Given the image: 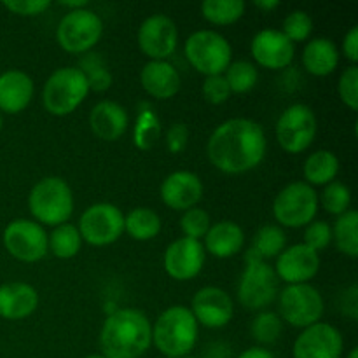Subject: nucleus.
Returning <instances> with one entry per match:
<instances>
[{
  "mask_svg": "<svg viewBox=\"0 0 358 358\" xmlns=\"http://www.w3.org/2000/svg\"><path fill=\"white\" fill-rule=\"evenodd\" d=\"M268 150L266 133L259 122L247 117L227 119L217 126L206 143L213 166L226 175H241L262 163Z\"/></svg>",
  "mask_w": 358,
  "mask_h": 358,
  "instance_id": "nucleus-1",
  "label": "nucleus"
},
{
  "mask_svg": "<svg viewBox=\"0 0 358 358\" xmlns=\"http://www.w3.org/2000/svg\"><path fill=\"white\" fill-rule=\"evenodd\" d=\"M152 345V325L138 310L122 308L105 318L100 346L107 358H140Z\"/></svg>",
  "mask_w": 358,
  "mask_h": 358,
  "instance_id": "nucleus-2",
  "label": "nucleus"
},
{
  "mask_svg": "<svg viewBox=\"0 0 358 358\" xmlns=\"http://www.w3.org/2000/svg\"><path fill=\"white\" fill-rule=\"evenodd\" d=\"M199 325L187 306H170L152 325V345L168 358H184L198 343Z\"/></svg>",
  "mask_w": 358,
  "mask_h": 358,
  "instance_id": "nucleus-3",
  "label": "nucleus"
},
{
  "mask_svg": "<svg viewBox=\"0 0 358 358\" xmlns=\"http://www.w3.org/2000/svg\"><path fill=\"white\" fill-rule=\"evenodd\" d=\"M28 208L41 226H62L69 222L73 212V194L62 177H45L31 187Z\"/></svg>",
  "mask_w": 358,
  "mask_h": 358,
  "instance_id": "nucleus-4",
  "label": "nucleus"
},
{
  "mask_svg": "<svg viewBox=\"0 0 358 358\" xmlns=\"http://www.w3.org/2000/svg\"><path fill=\"white\" fill-rule=\"evenodd\" d=\"M90 86L77 66H62L48 77L42 90V103L56 117L72 114L86 100Z\"/></svg>",
  "mask_w": 358,
  "mask_h": 358,
  "instance_id": "nucleus-5",
  "label": "nucleus"
},
{
  "mask_svg": "<svg viewBox=\"0 0 358 358\" xmlns=\"http://www.w3.org/2000/svg\"><path fill=\"white\" fill-rule=\"evenodd\" d=\"M184 52L192 69L205 77L224 76L233 62L231 44L215 30H198L189 35Z\"/></svg>",
  "mask_w": 358,
  "mask_h": 358,
  "instance_id": "nucleus-6",
  "label": "nucleus"
},
{
  "mask_svg": "<svg viewBox=\"0 0 358 358\" xmlns=\"http://www.w3.org/2000/svg\"><path fill=\"white\" fill-rule=\"evenodd\" d=\"M278 276L273 266L248 252L245 269L238 283V299L241 306L252 311L268 308L278 296Z\"/></svg>",
  "mask_w": 358,
  "mask_h": 358,
  "instance_id": "nucleus-7",
  "label": "nucleus"
},
{
  "mask_svg": "<svg viewBox=\"0 0 358 358\" xmlns=\"http://www.w3.org/2000/svg\"><path fill=\"white\" fill-rule=\"evenodd\" d=\"M318 194L306 182H292L285 185L273 201V215L276 222L289 229H299L317 219Z\"/></svg>",
  "mask_w": 358,
  "mask_h": 358,
  "instance_id": "nucleus-8",
  "label": "nucleus"
},
{
  "mask_svg": "<svg viewBox=\"0 0 358 358\" xmlns=\"http://www.w3.org/2000/svg\"><path fill=\"white\" fill-rule=\"evenodd\" d=\"M103 35V21L90 7L69 10L59 20L56 28V41L59 48L72 55L91 51Z\"/></svg>",
  "mask_w": 358,
  "mask_h": 358,
  "instance_id": "nucleus-9",
  "label": "nucleus"
},
{
  "mask_svg": "<svg viewBox=\"0 0 358 358\" xmlns=\"http://www.w3.org/2000/svg\"><path fill=\"white\" fill-rule=\"evenodd\" d=\"M280 315L289 325L297 329H306L318 324L324 317V297L320 290L310 283L287 285L278 297Z\"/></svg>",
  "mask_w": 358,
  "mask_h": 358,
  "instance_id": "nucleus-10",
  "label": "nucleus"
},
{
  "mask_svg": "<svg viewBox=\"0 0 358 358\" xmlns=\"http://www.w3.org/2000/svg\"><path fill=\"white\" fill-rule=\"evenodd\" d=\"M318 131L315 112L304 103H294L282 112L276 122V140L289 154H301L313 143Z\"/></svg>",
  "mask_w": 358,
  "mask_h": 358,
  "instance_id": "nucleus-11",
  "label": "nucleus"
},
{
  "mask_svg": "<svg viewBox=\"0 0 358 358\" xmlns=\"http://www.w3.org/2000/svg\"><path fill=\"white\" fill-rule=\"evenodd\" d=\"M77 229L87 245L107 247L115 243L124 233V215L112 203H96L84 210Z\"/></svg>",
  "mask_w": 358,
  "mask_h": 358,
  "instance_id": "nucleus-12",
  "label": "nucleus"
},
{
  "mask_svg": "<svg viewBox=\"0 0 358 358\" xmlns=\"http://www.w3.org/2000/svg\"><path fill=\"white\" fill-rule=\"evenodd\" d=\"M2 241L9 255L21 262H37L49 252L48 233L41 224L30 219L10 220L2 234Z\"/></svg>",
  "mask_w": 358,
  "mask_h": 358,
  "instance_id": "nucleus-13",
  "label": "nucleus"
},
{
  "mask_svg": "<svg viewBox=\"0 0 358 358\" xmlns=\"http://www.w3.org/2000/svg\"><path fill=\"white\" fill-rule=\"evenodd\" d=\"M178 44L177 24L166 14H152L138 28V45L149 59H168Z\"/></svg>",
  "mask_w": 358,
  "mask_h": 358,
  "instance_id": "nucleus-14",
  "label": "nucleus"
},
{
  "mask_svg": "<svg viewBox=\"0 0 358 358\" xmlns=\"http://www.w3.org/2000/svg\"><path fill=\"white\" fill-rule=\"evenodd\" d=\"M345 350L343 336L334 325L318 322L303 329L294 341V358H341Z\"/></svg>",
  "mask_w": 358,
  "mask_h": 358,
  "instance_id": "nucleus-15",
  "label": "nucleus"
},
{
  "mask_svg": "<svg viewBox=\"0 0 358 358\" xmlns=\"http://www.w3.org/2000/svg\"><path fill=\"white\" fill-rule=\"evenodd\" d=\"M206 252L203 243L191 238H178L168 245L163 257L164 271L177 282L196 278L205 266Z\"/></svg>",
  "mask_w": 358,
  "mask_h": 358,
  "instance_id": "nucleus-16",
  "label": "nucleus"
},
{
  "mask_svg": "<svg viewBox=\"0 0 358 358\" xmlns=\"http://www.w3.org/2000/svg\"><path fill=\"white\" fill-rule=\"evenodd\" d=\"M191 313L198 325L206 329H222L233 320V299L226 290L219 287H203L194 294L191 303Z\"/></svg>",
  "mask_w": 358,
  "mask_h": 358,
  "instance_id": "nucleus-17",
  "label": "nucleus"
},
{
  "mask_svg": "<svg viewBox=\"0 0 358 358\" xmlns=\"http://www.w3.org/2000/svg\"><path fill=\"white\" fill-rule=\"evenodd\" d=\"M273 269L278 280L285 282L287 285L308 283L320 269V255L304 243L292 245L276 257V266Z\"/></svg>",
  "mask_w": 358,
  "mask_h": 358,
  "instance_id": "nucleus-18",
  "label": "nucleus"
},
{
  "mask_svg": "<svg viewBox=\"0 0 358 358\" xmlns=\"http://www.w3.org/2000/svg\"><path fill=\"white\" fill-rule=\"evenodd\" d=\"M250 52L255 63L262 69L282 70L292 63L296 56V44H292L280 30L266 28L254 35Z\"/></svg>",
  "mask_w": 358,
  "mask_h": 358,
  "instance_id": "nucleus-19",
  "label": "nucleus"
},
{
  "mask_svg": "<svg viewBox=\"0 0 358 358\" xmlns=\"http://www.w3.org/2000/svg\"><path fill=\"white\" fill-rule=\"evenodd\" d=\"M203 187L201 178L192 171H173L163 180L159 187L161 201L171 210H191L201 201Z\"/></svg>",
  "mask_w": 358,
  "mask_h": 358,
  "instance_id": "nucleus-20",
  "label": "nucleus"
},
{
  "mask_svg": "<svg viewBox=\"0 0 358 358\" xmlns=\"http://www.w3.org/2000/svg\"><path fill=\"white\" fill-rule=\"evenodd\" d=\"M143 91L156 100H170L180 91V73L168 59H149L140 72Z\"/></svg>",
  "mask_w": 358,
  "mask_h": 358,
  "instance_id": "nucleus-21",
  "label": "nucleus"
},
{
  "mask_svg": "<svg viewBox=\"0 0 358 358\" xmlns=\"http://www.w3.org/2000/svg\"><path fill=\"white\" fill-rule=\"evenodd\" d=\"M34 80L23 70L10 69L0 73V112L20 114L34 98Z\"/></svg>",
  "mask_w": 358,
  "mask_h": 358,
  "instance_id": "nucleus-22",
  "label": "nucleus"
},
{
  "mask_svg": "<svg viewBox=\"0 0 358 358\" xmlns=\"http://www.w3.org/2000/svg\"><path fill=\"white\" fill-rule=\"evenodd\" d=\"M129 126L128 112L122 105L115 101L103 100L98 101L90 112V128L93 135H96L105 142H115L126 133Z\"/></svg>",
  "mask_w": 358,
  "mask_h": 358,
  "instance_id": "nucleus-23",
  "label": "nucleus"
},
{
  "mask_svg": "<svg viewBox=\"0 0 358 358\" xmlns=\"http://www.w3.org/2000/svg\"><path fill=\"white\" fill-rule=\"evenodd\" d=\"M38 306V294L30 283L9 282L0 285V318L23 320Z\"/></svg>",
  "mask_w": 358,
  "mask_h": 358,
  "instance_id": "nucleus-24",
  "label": "nucleus"
},
{
  "mask_svg": "<svg viewBox=\"0 0 358 358\" xmlns=\"http://www.w3.org/2000/svg\"><path fill=\"white\" fill-rule=\"evenodd\" d=\"M243 245L245 233L240 224L233 220H220L210 226L203 248L217 259H229L240 254Z\"/></svg>",
  "mask_w": 358,
  "mask_h": 358,
  "instance_id": "nucleus-25",
  "label": "nucleus"
},
{
  "mask_svg": "<svg viewBox=\"0 0 358 358\" xmlns=\"http://www.w3.org/2000/svg\"><path fill=\"white\" fill-rule=\"evenodd\" d=\"M303 65L315 77H327L339 65V51L331 38L317 37L306 42L303 49Z\"/></svg>",
  "mask_w": 358,
  "mask_h": 358,
  "instance_id": "nucleus-26",
  "label": "nucleus"
},
{
  "mask_svg": "<svg viewBox=\"0 0 358 358\" xmlns=\"http://www.w3.org/2000/svg\"><path fill=\"white\" fill-rule=\"evenodd\" d=\"M304 178L306 184L315 187V185H327L334 182V178L339 173V159L331 150L320 149L317 152L310 154L308 159L304 161Z\"/></svg>",
  "mask_w": 358,
  "mask_h": 358,
  "instance_id": "nucleus-27",
  "label": "nucleus"
},
{
  "mask_svg": "<svg viewBox=\"0 0 358 358\" xmlns=\"http://www.w3.org/2000/svg\"><path fill=\"white\" fill-rule=\"evenodd\" d=\"M159 215L152 208L138 206L124 215V233H128L136 241H149L161 233Z\"/></svg>",
  "mask_w": 358,
  "mask_h": 358,
  "instance_id": "nucleus-28",
  "label": "nucleus"
},
{
  "mask_svg": "<svg viewBox=\"0 0 358 358\" xmlns=\"http://www.w3.org/2000/svg\"><path fill=\"white\" fill-rule=\"evenodd\" d=\"M163 133L161 119L149 105H143L138 112L133 129V143L138 150H150L157 143Z\"/></svg>",
  "mask_w": 358,
  "mask_h": 358,
  "instance_id": "nucleus-29",
  "label": "nucleus"
},
{
  "mask_svg": "<svg viewBox=\"0 0 358 358\" xmlns=\"http://www.w3.org/2000/svg\"><path fill=\"white\" fill-rule=\"evenodd\" d=\"M287 248V236L276 224H266L255 233L250 252L262 261L275 259Z\"/></svg>",
  "mask_w": 358,
  "mask_h": 358,
  "instance_id": "nucleus-30",
  "label": "nucleus"
},
{
  "mask_svg": "<svg viewBox=\"0 0 358 358\" xmlns=\"http://www.w3.org/2000/svg\"><path fill=\"white\" fill-rule=\"evenodd\" d=\"M332 240L339 252L348 257H358V213L355 210H348L338 217L332 227Z\"/></svg>",
  "mask_w": 358,
  "mask_h": 358,
  "instance_id": "nucleus-31",
  "label": "nucleus"
},
{
  "mask_svg": "<svg viewBox=\"0 0 358 358\" xmlns=\"http://www.w3.org/2000/svg\"><path fill=\"white\" fill-rule=\"evenodd\" d=\"M48 245L55 257L72 259L80 252L83 238H80L77 226L66 222L62 226H56L51 231V234H48Z\"/></svg>",
  "mask_w": 358,
  "mask_h": 358,
  "instance_id": "nucleus-32",
  "label": "nucleus"
},
{
  "mask_svg": "<svg viewBox=\"0 0 358 358\" xmlns=\"http://www.w3.org/2000/svg\"><path fill=\"white\" fill-rule=\"evenodd\" d=\"M243 14L245 2L241 0H206L201 3V16L217 27L234 24Z\"/></svg>",
  "mask_w": 358,
  "mask_h": 358,
  "instance_id": "nucleus-33",
  "label": "nucleus"
},
{
  "mask_svg": "<svg viewBox=\"0 0 358 358\" xmlns=\"http://www.w3.org/2000/svg\"><path fill=\"white\" fill-rule=\"evenodd\" d=\"M224 79H226L231 93L243 94L257 86L259 70L254 63L247 62V59H238V62H231V65L224 72Z\"/></svg>",
  "mask_w": 358,
  "mask_h": 358,
  "instance_id": "nucleus-34",
  "label": "nucleus"
},
{
  "mask_svg": "<svg viewBox=\"0 0 358 358\" xmlns=\"http://www.w3.org/2000/svg\"><path fill=\"white\" fill-rule=\"evenodd\" d=\"M283 331L282 318L273 311H261L252 322V338L264 348L268 345H275Z\"/></svg>",
  "mask_w": 358,
  "mask_h": 358,
  "instance_id": "nucleus-35",
  "label": "nucleus"
},
{
  "mask_svg": "<svg viewBox=\"0 0 358 358\" xmlns=\"http://www.w3.org/2000/svg\"><path fill=\"white\" fill-rule=\"evenodd\" d=\"M318 203H322L324 210L331 215H343L350 210L352 205V191L348 185L341 184V182H331L324 187V192L318 196Z\"/></svg>",
  "mask_w": 358,
  "mask_h": 358,
  "instance_id": "nucleus-36",
  "label": "nucleus"
},
{
  "mask_svg": "<svg viewBox=\"0 0 358 358\" xmlns=\"http://www.w3.org/2000/svg\"><path fill=\"white\" fill-rule=\"evenodd\" d=\"M77 69H79L80 72L84 73V77H86L90 91L93 90L96 91V93H101V91H107L108 87L112 86L110 72H108L107 66L101 63L98 55H90L87 58H84Z\"/></svg>",
  "mask_w": 358,
  "mask_h": 358,
  "instance_id": "nucleus-37",
  "label": "nucleus"
},
{
  "mask_svg": "<svg viewBox=\"0 0 358 358\" xmlns=\"http://www.w3.org/2000/svg\"><path fill=\"white\" fill-rule=\"evenodd\" d=\"M280 31H282L292 44H296V42H304L310 38L311 31H313V20H311V16L306 10L296 9L290 14H287V17L283 20V27Z\"/></svg>",
  "mask_w": 358,
  "mask_h": 358,
  "instance_id": "nucleus-38",
  "label": "nucleus"
},
{
  "mask_svg": "<svg viewBox=\"0 0 358 358\" xmlns=\"http://www.w3.org/2000/svg\"><path fill=\"white\" fill-rule=\"evenodd\" d=\"M212 220L206 210L194 206L191 210H185L184 215L180 217V229L184 233V238H191V240L201 241L208 233Z\"/></svg>",
  "mask_w": 358,
  "mask_h": 358,
  "instance_id": "nucleus-39",
  "label": "nucleus"
},
{
  "mask_svg": "<svg viewBox=\"0 0 358 358\" xmlns=\"http://www.w3.org/2000/svg\"><path fill=\"white\" fill-rule=\"evenodd\" d=\"M338 94L350 110L358 108V66L350 65L343 70L338 80Z\"/></svg>",
  "mask_w": 358,
  "mask_h": 358,
  "instance_id": "nucleus-40",
  "label": "nucleus"
},
{
  "mask_svg": "<svg viewBox=\"0 0 358 358\" xmlns=\"http://www.w3.org/2000/svg\"><path fill=\"white\" fill-rule=\"evenodd\" d=\"M332 241V227L329 226L325 220H313L306 226L304 229V241L303 243L306 247H310L311 250H315L318 254L320 250L331 245Z\"/></svg>",
  "mask_w": 358,
  "mask_h": 358,
  "instance_id": "nucleus-41",
  "label": "nucleus"
},
{
  "mask_svg": "<svg viewBox=\"0 0 358 358\" xmlns=\"http://www.w3.org/2000/svg\"><path fill=\"white\" fill-rule=\"evenodd\" d=\"M201 93L205 100L212 105H222L229 100L231 90L227 86L224 76H210L205 77L201 86Z\"/></svg>",
  "mask_w": 358,
  "mask_h": 358,
  "instance_id": "nucleus-42",
  "label": "nucleus"
},
{
  "mask_svg": "<svg viewBox=\"0 0 358 358\" xmlns=\"http://www.w3.org/2000/svg\"><path fill=\"white\" fill-rule=\"evenodd\" d=\"M2 6L16 16H38L51 7V2L49 0H9V2H2Z\"/></svg>",
  "mask_w": 358,
  "mask_h": 358,
  "instance_id": "nucleus-43",
  "label": "nucleus"
},
{
  "mask_svg": "<svg viewBox=\"0 0 358 358\" xmlns=\"http://www.w3.org/2000/svg\"><path fill=\"white\" fill-rule=\"evenodd\" d=\"M189 142V128L185 122H175L166 131V147L171 154L184 152Z\"/></svg>",
  "mask_w": 358,
  "mask_h": 358,
  "instance_id": "nucleus-44",
  "label": "nucleus"
},
{
  "mask_svg": "<svg viewBox=\"0 0 358 358\" xmlns=\"http://www.w3.org/2000/svg\"><path fill=\"white\" fill-rule=\"evenodd\" d=\"M343 52H345L346 59L355 65L358 62V27H352L346 31L345 38H343Z\"/></svg>",
  "mask_w": 358,
  "mask_h": 358,
  "instance_id": "nucleus-45",
  "label": "nucleus"
},
{
  "mask_svg": "<svg viewBox=\"0 0 358 358\" xmlns=\"http://www.w3.org/2000/svg\"><path fill=\"white\" fill-rule=\"evenodd\" d=\"M341 311L350 317L352 320H357L358 318V289L357 285H352L348 290H345L343 294V304Z\"/></svg>",
  "mask_w": 358,
  "mask_h": 358,
  "instance_id": "nucleus-46",
  "label": "nucleus"
},
{
  "mask_svg": "<svg viewBox=\"0 0 358 358\" xmlns=\"http://www.w3.org/2000/svg\"><path fill=\"white\" fill-rule=\"evenodd\" d=\"M238 358H275V355L262 346H254V348H248L243 353H240Z\"/></svg>",
  "mask_w": 358,
  "mask_h": 358,
  "instance_id": "nucleus-47",
  "label": "nucleus"
},
{
  "mask_svg": "<svg viewBox=\"0 0 358 358\" xmlns=\"http://www.w3.org/2000/svg\"><path fill=\"white\" fill-rule=\"evenodd\" d=\"M59 6L65 7V9L69 10H77V9H86V7H90V2H86V0H72V2L59 0ZM69 10H66V13H69Z\"/></svg>",
  "mask_w": 358,
  "mask_h": 358,
  "instance_id": "nucleus-48",
  "label": "nucleus"
},
{
  "mask_svg": "<svg viewBox=\"0 0 358 358\" xmlns=\"http://www.w3.org/2000/svg\"><path fill=\"white\" fill-rule=\"evenodd\" d=\"M254 6L257 7V9L264 10V13H269V10L278 9L280 2H278V0H255Z\"/></svg>",
  "mask_w": 358,
  "mask_h": 358,
  "instance_id": "nucleus-49",
  "label": "nucleus"
},
{
  "mask_svg": "<svg viewBox=\"0 0 358 358\" xmlns=\"http://www.w3.org/2000/svg\"><path fill=\"white\" fill-rule=\"evenodd\" d=\"M346 358H358V348H352V350H350L348 357H346Z\"/></svg>",
  "mask_w": 358,
  "mask_h": 358,
  "instance_id": "nucleus-50",
  "label": "nucleus"
},
{
  "mask_svg": "<svg viewBox=\"0 0 358 358\" xmlns=\"http://www.w3.org/2000/svg\"><path fill=\"white\" fill-rule=\"evenodd\" d=\"M86 358H107V357H103V355H90V357H86Z\"/></svg>",
  "mask_w": 358,
  "mask_h": 358,
  "instance_id": "nucleus-51",
  "label": "nucleus"
},
{
  "mask_svg": "<svg viewBox=\"0 0 358 358\" xmlns=\"http://www.w3.org/2000/svg\"><path fill=\"white\" fill-rule=\"evenodd\" d=\"M2 126H3V121H2V114H0V131H2Z\"/></svg>",
  "mask_w": 358,
  "mask_h": 358,
  "instance_id": "nucleus-52",
  "label": "nucleus"
},
{
  "mask_svg": "<svg viewBox=\"0 0 358 358\" xmlns=\"http://www.w3.org/2000/svg\"><path fill=\"white\" fill-rule=\"evenodd\" d=\"M184 358H196V357H184Z\"/></svg>",
  "mask_w": 358,
  "mask_h": 358,
  "instance_id": "nucleus-53",
  "label": "nucleus"
}]
</instances>
